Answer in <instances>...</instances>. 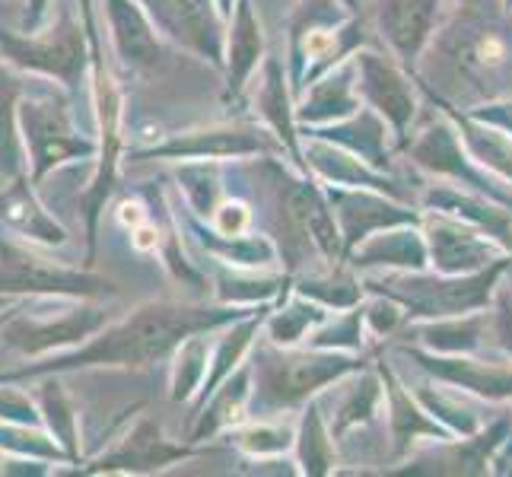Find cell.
Returning a JSON list of instances; mask_svg holds the SVG:
<instances>
[{"label": "cell", "instance_id": "obj_1", "mask_svg": "<svg viewBox=\"0 0 512 477\" xmlns=\"http://www.w3.org/2000/svg\"><path fill=\"white\" fill-rule=\"evenodd\" d=\"M226 318L229 312H210V309L175 306V303H150V306L134 309L125 322L105 325V331L93 334L90 344H83L70 353H58V357H48L42 363L13 369V373H0V385L42 379V376H61V373H70V369H86V366H150L156 360H163L175 344H182L191 334L226 322Z\"/></svg>", "mask_w": 512, "mask_h": 477}, {"label": "cell", "instance_id": "obj_2", "mask_svg": "<svg viewBox=\"0 0 512 477\" xmlns=\"http://www.w3.org/2000/svg\"><path fill=\"white\" fill-rule=\"evenodd\" d=\"M20 134H23L32 185H42L45 175L51 169H58L61 163H67V159L93 156L99 150L96 140H86L74 131L70 105L55 90L23 96V102H20Z\"/></svg>", "mask_w": 512, "mask_h": 477}, {"label": "cell", "instance_id": "obj_3", "mask_svg": "<svg viewBox=\"0 0 512 477\" xmlns=\"http://www.w3.org/2000/svg\"><path fill=\"white\" fill-rule=\"evenodd\" d=\"M86 26L74 20V13L61 10V16L42 35H20L13 29L0 26V58L13 64L23 74H42L48 80L64 83L67 90L83 80L86 70Z\"/></svg>", "mask_w": 512, "mask_h": 477}, {"label": "cell", "instance_id": "obj_4", "mask_svg": "<svg viewBox=\"0 0 512 477\" xmlns=\"http://www.w3.org/2000/svg\"><path fill=\"white\" fill-rule=\"evenodd\" d=\"M0 293H29V296H109L115 287L109 280L70 271L64 264L39 258L29 245L16 242V236L0 233Z\"/></svg>", "mask_w": 512, "mask_h": 477}, {"label": "cell", "instance_id": "obj_5", "mask_svg": "<svg viewBox=\"0 0 512 477\" xmlns=\"http://www.w3.org/2000/svg\"><path fill=\"white\" fill-rule=\"evenodd\" d=\"M20 312L0 328V344L20 350L23 357H42L48 350L74 347L86 338H93V334H99L102 325H109V312L93 309V306L64 312L58 318H26Z\"/></svg>", "mask_w": 512, "mask_h": 477}, {"label": "cell", "instance_id": "obj_6", "mask_svg": "<svg viewBox=\"0 0 512 477\" xmlns=\"http://www.w3.org/2000/svg\"><path fill=\"white\" fill-rule=\"evenodd\" d=\"M0 223L10 233L39 245H64L67 229L48 214L42 201L35 198V185L26 175H16L10 182H0Z\"/></svg>", "mask_w": 512, "mask_h": 477}, {"label": "cell", "instance_id": "obj_7", "mask_svg": "<svg viewBox=\"0 0 512 477\" xmlns=\"http://www.w3.org/2000/svg\"><path fill=\"white\" fill-rule=\"evenodd\" d=\"M153 23L172 39L191 45L207 58H220V29L217 13L210 10V0H140Z\"/></svg>", "mask_w": 512, "mask_h": 477}, {"label": "cell", "instance_id": "obj_8", "mask_svg": "<svg viewBox=\"0 0 512 477\" xmlns=\"http://www.w3.org/2000/svg\"><path fill=\"white\" fill-rule=\"evenodd\" d=\"M26 96L23 70L0 61V182L26 175V147L20 134V102Z\"/></svg>", "mask_w": 512, "mask_h": 477}, {"label": "cell", "instance_id": "obj_9", "mask_svg": "<svg viewBox=\"0 0 512 477\" xmlns=\"http://www.w3.org/2000/svg\"><path fill=\"white\" fill-rule=\"evenodd\" d=\"M105 13H109L112 39L121 61H128L137 70L160 64V42H156L153 26L137 0H105Z\"/></svg>", "mask_w": 512, "mask_h": 477}, {"label": "cell", "instance_id": "obj_10", "mask_svg": "<svg viewBox=\"0 0 512 477\" xmlns=\"http://www.w3.org/2000/svg\"><path fill=\"white\" fill-rule=\"evenodd\" d=\"M185 455H188V449L166 443L160 430H156L150 420H144L125 443H121L115 452L102 455L90 471L93 474L96 471H153V468L172 465L175 458H185Z\"/></svg>", "mask_w": 512, "mask_h": 477}, {"label": "cell", "instance_id": "obj_11", "mask_svg": "<svg viewBox=\"0 0 512 477\" xmlns=\"http://www.w3.org/2000/svg\"><path fill=\"white\" fill-rule=\"evenodd\" d=\"M344 369V360H280V366L264 369V392L274 401H296Z\"/></svg>", "mask_w": 512, "mask_h": 477}, {"label": "cell", "instance_id": "obj_12", "mask_svg": "<svg viewBox=\"0 0 512 477\" xmlns=\"http://www.w3.org/2000/svg\"><path fill=\"white\" fill-rule=\"evenodd\" d=\"M433 23V0H388L382 10V26H388L392 39L404 55H414L430 35Z\"/></svg>", "mask_w": 512, "mask_h": 477}, {"label": "cell", "instance_id": "obj_13", "mask_svg": "<svg viewBox=\"0 0 512 477\" xmlns=\"http://www.w3.org/2000/svg\"><path fill=\"white\" fill-rule=\"evenodd\" d=\"M39 411L48 433L64 446V452L70 455V462H80V443H77V411L70 404L64 385L58 376H45L42 388H39Z\"/></svg>", "mask_w": 512, "mask_h": 477}, {"label": "cell", "instance_id": "obj_14", "mask_svg": "<svg viewBox=\"0 0 512 477\" xmlns=\"http://www.w3.org/2000/svg\"><path fill=\"white\" fill-rule=\"evenodd\" d=\"M363 70H366V86H369V93H373V99L379 105H385V112L392 115L398 125H404L414 109V102H411L408 90H404L401 77L395 70H388L385 64H379L376 58H366Z\"/></svg>", "mask_w": 512, "mask_h": 477}, {"label": "cell", "instance_id": "obj_15", "mask_svg": "<svg viewBox=\"0 0 512 477\" xmlns=\"http://www.w3.org/2000/svg\"><path fill=\"white\" fill-rule=\"evenodd\" d=\"M0 449H10L20 458H42V462H70V455L51 433H39L23 423H4L0 427ZM74 465V462H70Z\"/></svg>", "mask_w": 512, "mask_h": 477}, {"label": "cell", "instance_id": "obj_16", "mask_svg": "<svg viewBox=\"0 0 512 477\" xmlns=\"http://www.w3.org/2000/svg\"><path fill=\"white\" fill-rule=\"evenodd\" d=\"M258 48H261V39H258L255 16H252L249 0H242L236 32H233V48H229V55H233V74H236V80H242L245 74H249V67L258 58Z\"/></svg>", "mask_w": 512, "mask_h": 477}, {"label": "cell", "instance_id": "obj_17", "mask_svg": "<svg viewBox=\"0 0 512 477\" xmlns=\"http://www.w3.org/2000/svg\"><path fill=\"white\" fill-rule=\"evenodd\" d=\"M255 140H245L242 134H194L191 140H175V144L163 147L160 156H223V153H236V150H252Z\"/></svg>", "mask_w": 512, "mask_h": 477}, {"label": "cell", "instance_id": "obj_18", "mask_svg": "<svg viewBox=\"0 0 512 477\" xmlns=\"http://www.w3.org/2000/svg\"><path fill=\"white\" fill-rule=\"evenodd\" d=\"M0 420L23 423V427H39L42 411L29 395L16 392V388H10V382H4V388H0Z\"/></svg>", "mask_w": 512, "mask_h": 477}, {"label": "cell", "instance_id": "obj_19", "mask_svg": "<svg viewBox=\"0 0 512 477\" xmlns=\"http://www.w3.org/2000/svg\"><path fill=\"white\" fill-rule=\"evenodd\" d=\"M204 363V344L198 338H191L182 353H179V366H175V398H188L194 392V385H198V373Z\"/></svg>", "mask_w": 512, "mask_h": 477}, {"label": "cell", "instance_id": "obj_20", "mask_svg": "<svg viewBox=\"0 0 512 477\" xmlns=\"http://www.w3.org/2000/svg\"><path fill=\"white\" fill-rule=\"evenodd\" d=\"M303 462L306 468L312 471H325L328 465V446H325V439H322V427H319V417H309L306 420V433H303Z\"/></svg>", "mask_w": 512, "mask_h": 477}, {"label": "cell", "instance_id": "obj_21", "mask_svg": "<svg viewBox=\"0 0 512 477\" xmlns=\"http://www.w3.org/2000/svg\"><path fill=\"white\" fill-rule=\"evenodd\" d=\"M309 312L306 309H290V312H284V318L274 325V338L277 341H296L299 334H303V328H306V322H309Z\"/></svg>", "mask_w": 512, "mask_h": 477}, {"label": "cell", "instance_id": "obj_22", "mask_svg": "<svg viewBox=\"0 0 512 477\" xmlns=\"http://www.w3.org/2000/svg\"><path fill=\"white\" fill-rule=\"evenodd\" d=\"M245 223H249V214H245L242 204H223L217 210V229L223 236H239Z\"/></svg>", "mask_w": 512, "mask_h": 477}, {"label": "cell", "instance_id": "obj_23", "mask_svg": "<svg viewBox=\"0 0 512 477\" xmlns=\"http://www.w3.org/2000/svg\"><path fill=\"white\" fill-rule=\"evenodd\" d=\"M48 4H51V0H29V10H26V29L29 32H35V29L45 23Z\"/></svg>", "mask_w": 512, "mask_h": 477}, {"label": "cell", "instance_id": "obj_24", "mask_svg": "<svg viewBox=\"0 0 512 477\" xmlns=\"http://www.w3.org/2000/svg\"><path fill=\"white\" fill-rule=\"evenodd\" d=\"M23 306H10V309H0V328H4L7 322H10V318L16 315V312H20Z\"/></svg>", "mask_w": 512, "mask_h": 477}, {"label": "cell", "instance_id": "obj_25", "mask_svg": "<svg viewBox=\"0 0 512 477\" xmlns=\"http://www.w3.org/2000/svg\"><path fill=\"white\" fill-rule=\"evenodd\" d=\"M4 306H7V296H4V293H0V309H4Z\"/></svg>", "mask_w": 512, "mask_h": 477}, {"label": "cell", "instance_id": "obj_26", "mask_svg": "<svg viewBox=\"0 0 512 477\" xmlns=\"http://www.w3.org/2000/svg\"><path fill=\"white\" fill-rule=\"evenodd\" d=\"M223 4H229V0H223Z\"/></svg>", "mask_w": 512, "mask_h": 477}]
</instances>
